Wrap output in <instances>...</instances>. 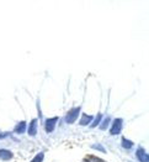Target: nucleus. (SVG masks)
Returning a JSON list of instances; mask_svg holds the SVG:
<instances>
[{
	"mask_svg": "<svg viewBox=\"0 0 149 162\" xmlns=\"http://www.w3.org/2000/svg\"><path fill=\"white\" fill-rule=\"evenodd\" d=\"M91 147L95 149V150H99V151H101V152H104V153L106 152V150H105L100 144H94V145H91Z\"/></svg>",
	"mask_w": 149,
	"mask_h": 162,
	"instance_id": "ddd939ff",
	"label": "nucleus"
},
{
	"mask_svg": "<svg viewBox=\"0 0 149 162\" xmlns=\"http://www.w3.org/2000/svg\"><path fill=\"white\" fill-rule=\"evenodd\" d=\"M26 131V121H21L16 125L15 127V133L16 134H23Z\"/></svg>",
	"mask_w": 149,
	"mask_h": 162,
	"instance_id": "0eeeda50",
	"label": "nucleus"
},
{
	"mask_svg": "<svg viewBox=\"0 0 149 162\" xmlns=\"http://www.w3.org/2000/svg\"><path fill=\"white\" fill-rule=\"evenodd\" d=\"M57 120H58V118H53V119H47L46 120V131L47 133H52L54 130Z\"/></svg>",
	"mask_w": 149,
	"mask_h": 162,
	"instance_id": "7ed1b4c3",
	"label": "nucleus"
},
{
	"mask_svg": "<svg viewBox=\"0 0 149 162\" xmlns=\"http://www.w3.org/2000/svg\"><path fill=\"white\" fill-rule=\"evenodd\" d=\"M108 122H110V118H106V119H105V121L100 125V129H101V130H106L107 126H108Z\"/></svg>",
	"mask_w": 149,
	"mask_h": 162,
	"instance_id": "f8f14e48",
	"label": "nucleus"
},
{
	"mask_svg": "<svg viewBox=\"0 0 149 162\" xmlns=\"http://www.w3.org/2000/svg\"><path fill=\"white\" fill-rule=\"evenodd\" d=\"M101 119H102V114L100 113V114H98V116H96V119L94 120V122L91 124V127H95V126H98L99 124H100V121H101Z\"/></svg>",
	"mask_w": 149,
	"mask_h": 162,
	"instance_id": "9b49d317",
	"label": "nucleus"
},
{
	"mask_svg": "<svg viewBox=\"0 0 149 162\" xmlns=\"http://www.w3.org/2000/svg\"><path fill=\"white\" fill-rule=\"evenodd\" d=\"M0 158L3 161H9L12 158V153L9 150H0Z\"/></svg>",
	"mask_w": 149,
	"mask_h": 162,
	"instance_id": "423d86ee",
	"label": "nucleus"
},
{
	"mask_svg": "<svg viewBox=\"0 0 149 162\" xmlns=\"http://www.w3.org/2000/svg\"><path fill=\"white\" fill-rule=\"evenodd\" d=\"M136 155H137V158H138L140 162H148V160H149V157H148V155H147V152H145L142 147H139V149L137 150Z\"/></svg>",
	"mask_w": 149,
	"mask_h": 162,
	"instance_id": "20e7f679",
	"label": "nucleus"
},
{
	"mask_svg": "<svg viewBox=\"0 0 149 162\" xmlns=\"http://www.w3.org/2000/svg\"><path fill=\"white\" fill-rule=\"evenodd\" d=\"M93 120V116L91 115H87V114H83L81 115V119H80V125L81 126H85V125H87L89 122H90Z\"/></svg>",
	"mask_w": 149,
	"mask_h": 162,
	"instance_id": "6e6552de",
	"label": "nucleus"
},
{
	"mask_svg": "<svg viewBox=\"0 0 149 162\" xmlns=\"http://www.w3.org/2000/svg\"><path fill=\"white\" fill-rule=\"evenodd\" d=\"M79 113H80V108H74V109H72V110L67 114V116H66V121H67L68 124H73V122L76 120Z\"/></svg>",
	"mask_w": 149,
	"mask_h": 162,
	"instance_id": "f03ea898",
	"label": "nucleus"
},
{
	"mask_svg": "<svg viewBox=\"0 0 149 162\" xmlns=\"http://www.w3.org/2000/svg\"><path fill=\"white\" fill-rule=\"evenodd\" d=\"M87 160H90V161H95V162H105L104 160H100V158H98V157H94V156H90Z\"/></svg>",
	"mask_w": 149,
	"mask_h": 162,
	"instance_id": "4468645a",
	"label": "nucleus"
},
{
	"mask_svg": "<svg viewBox=\"0 0 149 162\" xmlns=\"http://www.w3.org/2000/svg\"><path fill=\"white\" fill-rule=\"evenodd\" d=\"M6 135H8V134H6V133H5V134H0V138H5V136H6Z\"/></svg>",
	"mask_w": 149,
	"mask_h": 162,
	"instance_id": "2eb2a0df",
	"label": "nucleus"
},
{
	"mask_svg": "<svg viewBox=\"0 0 149 162\" xmlns=\"http://www.w3.org/2000/svg\"><path fill=\"white\" fill-rule=\"evenodd\" d=\"M43 158H44V153H43V152H40V153L36 155V157H35L31 162H42Z\"/></svg>",
	"mask_w": 149,
	"mask_h": 162,
	"instance_id": "9d476101",
	"label": "nucleus"
},
{
	"mask_svg": "<svg viewBox=\"0 0 149 162\" xmlns=\"http://www.w3.org/2000/svg\"><path fill=\"white\" fill-rule=\"evenodd\" d=\"M122 124H123L122 119H120V118L115 119L113 122H112V125H111V129H110L111 135H118V134H120L121 130H122Z\"/></svg>",
	"mask_w": 149,
	"mask_h": 162,
	"instance_id": "f257e3e1",
	"label": "nucleus"
},
{
	"mask_svg": "<svg viewBox=\"0 0 149 162\" xmlns=\"http://www.w3.org/2000/svg\"><path fill=\"white\" fill-rule=\"evenodd\" d=\"M28 134L31 136H36L37 134V119H34L28 126Z\"/></svg>",
	"mask_w": 149,
	"mask_h": 162,
	"instance_id": "39448f33",
	"label": "nucleus"
},
{
	"mask_svg": "<svg viewBox=\"0 0 149 162\" xmlns=\"http://www.w3.org/2000/svg\"><path fill=\"white\" fill-rule=\"evenodd\" d=\"M122 146H123L125 149H132L133 142H132V141H129V140H127L126 138H122Z\"/></svg>",
	"mask_w": 149,
	"mask_h": 162,
	"instance_id": "1a4fd4ad",
	"label": "nucleus"
}]
</instances>
